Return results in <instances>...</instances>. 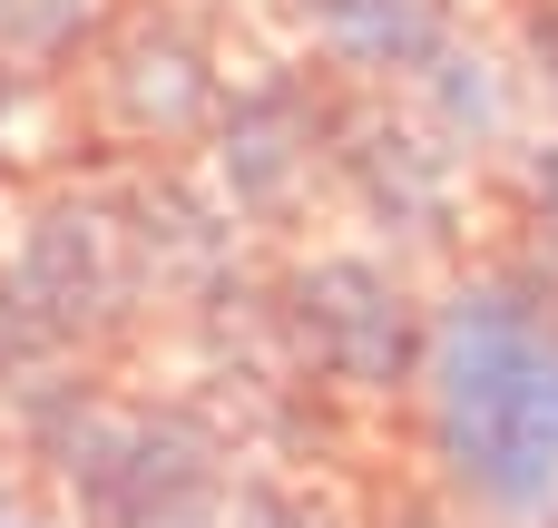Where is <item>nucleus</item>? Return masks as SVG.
Segmentation results:
<instances>
[{
  "label": "nucleus",
  "instance_id": "1",
  "mask_svg": "<svg viewBox=\"0 0 558 528\" xmlns=\"http://www.w3.org/2000/svg\"><path fill=\"white\" fill-rule=\"evenodd\" d=\"M422 490L471 528H558V274L530 245H471L432 274L412 382Z\"/></svg>",
  "mask_w": 558,
  "mask_h": 528
},
{
  "label": "nucleus",
  "instance_id": "2",
  "mask_svg": "<svg viewBox=\"0 0 558 528\" xmlns=\"http://www.w3.org/2000/svg\"><path fill=\"white\" fill-rule=\"evenodd\" d=\"M265 314L333 412H412L432 353V274L363 235H294L265 255Z\"/></svg>",
  "mask_w": 558,
  "mask_h": 528
},
{
  "label": "nucleus",
  "instance_id": "3",
  "mask_svg": "<svg viewBox=\"0 0 558 528\" xmlns=\"http://www.w3.org/2000/svg\"><path fill=\"white\" fill-rule=\"evenodd\" d=\"M29 333L49 363H108L157 323L137 235H128V196L108 157L49 167L20 206H10V255H0Z\"/></svg>",
  "mask_w": 558,
  "mask_h": 528
},
{
  "label": "nucleus",
  "instance_id": "4",
  "mask_svg": "<svg viewBox=\"0 0 558 528\" xmlns=\"http://www.w3.org/2000/svg\"><path fill=\"white\" fill-rule=\"evenodd\" d=\"M235 59H245V0H118L98 59L69 78L88 118V157L108 167L196 157Z\"/></svg>",
  "mask_w": 558,
  "mask_h": 528
},
{
  "label": "nucleus",
  "instance_id": "5",
  "mask_svg": "<svg viewBox=\"0 0 558 528\" xmlns=\"http://www.w3.org/2000/svg\"><path fill=\"white\" fill-rule=\"evenodd\" d=\"M324 206H333L363 245H383V255H402V265H422V274H451V265L481 245L490 176H481L471 157H451L402 98L343 88L333 147H324Z\"/></svg>",
  "mask_w": 558,
  "mask_h": 528
},
{
  "label": "nucleus",
  "instance_id": "6",
  "mask_svg": "<svg viewBox=\"0 0 558 528\" xmlns=\"http://www.w3.org/2000/svg\"><path fill=\"white\" fill-rule=\"evenodd\" d=\"M333 108L343 88L304 59V49H245L216 118H206V147H196V176L216 186V206L275 255L314 225L324 206V147H333Z\"/></svg>",
  "mask_w": 558,
  "mask_h": 528
},
{
  "label": "nucleus",
  "instance_id": "7",
  "mask_svg": "<svg viewBox=\"0 0 558 528\" xmlns=\"http://www.w3.org/2000/svg\"><path fill=\"white\" fill-rule=\"evenodd\" d=\"M265 10L284 20V49H304L333 88L363 98H402L471 20L461 0H265Z\"/></svg>",
  "mask_w": 558,
  "mask_h": 528
},
{
  "label": "nucleus",
  "instance_id": "8",
  "mask_svg": "<svg viewBox=\"0 0 558 528\" xmlns=\"http://www.w3.org/2000/svg\"><path fill=\"white\" fill-rule=\"evenodd\" d=\"M402 108L451 147V157H471L481 176L539 127V108H530V78H520V59H510V39L500 29H481V20H461L451 39H441V59L402 88Z\"/></svg>",
  "mask_w": 558,
  "mask_h": 528
},
{
  "label": "nucleus",
  "instance_id": "9",
  "mask_svg": "<svg viewBox=\"0 0 558 528\" xmlns=\"http://www.w3.org/2000/svg\"><path fill=\"white\" fill-rule=\"evenodd\" d=\"M108 20H118V0H0V59L49 78V88H69L98 59Z\"/></svg>",
  "mask_w": 558,
  "mask_h": 528
},
{
  "label": "nucleus",
  "instance_id": "10",
  "mask_svg": "<svg viewBox=\"0 0 558 528\" xmlns=\"http://www.w3.org/2000/svg\"><path fill=\"white\" fill-rule=\"evenodd\" d=\"M226 528H363L314 470H275V461H245L235 490H226Z\"/></svg>",
  "mask_w": 558,
  "mask_h": 528
},
{
  "label": "nucleus",
  "instance_id": "11",
  "mask_svg": "<svg viewBox=\"0 0 558 528\" xmlns=\"http://www.w3.org/2000/svg\"><path fill=\"white\" fill-rule=\"evenodd\" d=\"M49 353H39V333H29V314H20V294H10V274H0V392L20 382V372H39Z\"/></svg>",
  "mask_w": 558,
  "mask_h": 528
},
{
  "label": "nucleus",
  "instance_id": "12",
  "mask_svg": "<svg viewBox=\"0 0 558 528\" xmlns=\"http://www.w3.org/2000/svg\"><path fill=\"white\" fill-rule=\"evenodd\" d=\"M49 108H59V88H49V78H29V69H10V59H0V147H10V137H20V118H49Z\"/></svg>",
  "mask_w": 558,
  "mask_h": 528
},
{
  "label": "nucleus",
  "instance_id": "13",
  "mask_svg": "<svg viewBox=\"0 0 558 528\" xmlns=\"http://www.w3.org/2000/svg\"><path fill=\"white\" fill-rule=\"evenodd\" d=\"M363 528H471V519H461L451 500H432V490H402V500H383Z\"/></svg>",
  "mask_w": 558,
  "mask_h": 528
},
{
  "label": "nucleus",
  "instance_id": "14",
  "mask_svg": "<svg viewBox=\"0 0 558 528\" xmlns=\"http://www.w3.org/2000/svg\"><path fill=\"white\" fill-rule=\"evenodd\" d=\"M0 528H49V519H29V509H0Z\"/></svg>",
  "mask_w": 558,
  "mask_h": 528
},
{
  "label": "nucleus",
  "instance_id": "15",
  "mask_svg": "<svg viewBox=\"0 0 558 528\" xmlns=\"http://www.w3.org/2000/svg\"><path fill=\"white\" fill-rule=\"evenodd\" d=\"M0 206H10V157H0Z\"/></svg>",
  "mask_w": 558,
  "mask_h": 528
},
{
  "label": "nucleus",
  "instance_id": "16",
  "mask_svg": "<svg viewBox=\"0 0 558 528\" xmlns=\"http://www.w3.org/2000/svg\"><path fill=\"white\" fill-rule=\"evenodd\" d=\"M0 490H10V461H0Z\"/></svg>",
  "mask_w": 558,
  "mask_h": 528
}]
</instances>
